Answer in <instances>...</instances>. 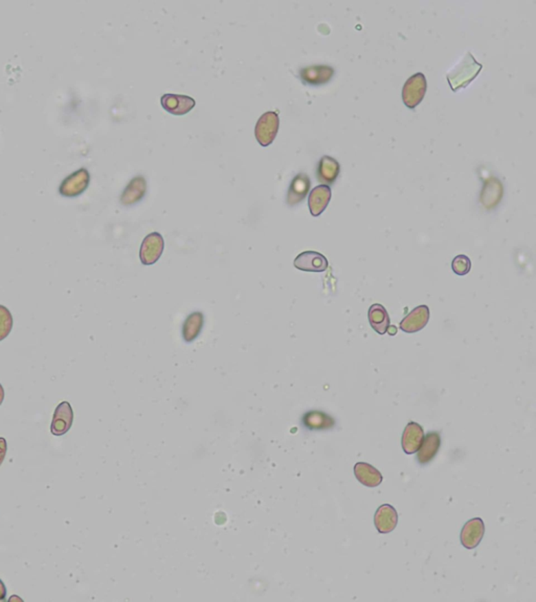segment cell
I'll return each instance as SVG.
<instances>
[{
	"label": "cell",
	"instance_id": "obj_1",
	"mask_svg": "<svg viewBox=\"0 0 536 602\" xmlns=\"http://www.w3.org/2000/svg\"><path fill=\"white\" fill-rule=\"evenodd\" d=\"M482 68H483L482 64L479 63L471 53L466 54L459 65L456 66L447 75V81L451 89L454 92H457L461 88L467 87L477 78Z\"/></svg>",
	"mask_w": 536,
	"mask_h": 602
},
{
	"label": "cell",
	"instance_id": "obj_2",
	"mask_svg": "<svg viewBox=\"0 0 536 602\" xmlns=\"http://www.w3.org/2000/svg\"><path fill=\"white\" fill-rule=\"evenodd\" d=\"M280 119L277 112L268 111L262 114L255 128V136L262 147H268L275 141L279 131Z\"/></svg>",
	"mask_w": 536,
	"mask_h": 602
},
{
	"label": "cell",
	"instance_id": "obj_3",
	"mask_svg": "<svg viewBox=\"0 0 536 602\" xmlns=\"http://www.w3.org/2000/svg\"><path fill=\"white\" fill-rule=\"evenodd\" d=\"M427 82L425 76L422 73H415L407 79L402 88L403 103L410 109H414L421 103L424 95L427 93Z\"/></svg>",
	"mask_w": 536,
	"mask_h": 602
},
{
	"label": "cell",
	"instance_id": "obj_4",
	"mask_svg": "<svg viewBox=\"0 0 536 602\" xmlns=\"http://www.w3.org/2000/svg\"><path fill=\"white\" fill-rule=\"evenodd\" d=\"M91 174L86 167H81L64 178L59 187V194L63 197L75 198L82 195L89 187Z\"/></svg>",
	"mask_w": 536,
	"mask_h": 602
},
{
	"label": "cell",
	"instance_id": "obj_5",
	"mask_svg": "<svg viewBox=\"0 0 536 602\" xmlns=\"http://www.w3.org/2000/svg\"><path fill=\"white\" fill-rule=\"evenodd\" d=\"M165 249V241L161 233H152L144 239L139 250V259L146 266L153 265L159 261Z\"/></svg>",
	"mask_w": 536,
	"mask_h": 602
},
{
	"label": "cell",
	"instance_id": "obj_6",
	"mask_svg": "<svg viewBox=\"0 0 536 602\" xmlns=\"http://www.w3.org/2000/svg\"><path fill=\"white\" fill-rule=\"evenodd\" d=\"M74 423V411L69 402H62L54 412L51 432L53 435L62 436L71 430Z\"/></svg>",
	"mask_w": 536,
	"mask_h": 602
},
{
	"label": "cell",
	"instance_id": "obj_7",
	"mask_svg": "<svg viewBox=\"0 0 536 602\" xmlns=\"http://www.w3.org/2000/svg\"><path fill=\"white\" fill-rule=\"evenodd\" d=\"M485 533V525L481 518H473L466 522L461 530L460 540L466 549H475L481 543Z\"/></svg>",
	"mask_w": 536,
	"mask_h": 602
},
{
	"label": "cell",
	"instance_id": "obj_8",
	"mask_svg": "<svg viewBox=\"0 0 536 602\" xmlns=\"http://www.w3.org/2000/svg\"><path fill=\"white\" fill-rule=\"evenodd\" d=\"M334 69L329 65H312L302 68L300 78L306 85L320 86L328 83L333 78Z\"/></svg>",
	"mask_w": 536,
	"mask_h": 602
},
{
	"label": "cell",
	"instance_id": "obj_9",
	"mask_svg": "<svg viewBox=\"0 0 536 602\" xmlns=\"http://www.w3.org/2000/svg\"><path fill=\"white\" fill-rule=\"evenodd\" d=\"M161 106L166 111L173 115H185L189 113L194 107L196 102L193 97L183 95H173L167 93L161 99Z\"/></svg>",
	"mask_w": 536,
	"mask_h": 602
},
{
	"label": "cell",
	"instance_id": "obj_10",
	"mask_svg": "<svg viewBox=\"0 0 536 602\" xmlns=\"http://www.w3.org/2000/svg\"><path fill=\"white\" fill-rule=\"evenodd\" d=\"M429 320V309L427 305L415 308L407 317L400 322V329L407 334L417 333L427 327Z\"/></svg>",
	"mask_w": 536,
	"mask_h": 602
},
{
	"label": "cell",
	"instance_id": "obj_11",
	"mask_svg": "<svg viewBox=\"0 0 536 602\" xmlns=\"http://www.w3.org/2000/svg\"><path fill=\"white\" fill-rule=\"evenodd\" d=\"M295 267L302 271L324 272L327 270L328 261L319 252L305 251L295 257Z\"/></svg>",
	"mask_w": 536,
	"mask_h": 602
},
{
	"label": "cell",
	"instance_id": "obj_12",
	"mask_svg": "<svg viewBox=\"0 0 536 602\" xmlns=\"http://www.w3.org/2000/svg\"><path fill=\"white\" fill-rule=\"evenodd\" d=\"M374 523L377 531L383 535L393 531L398 523V513L395 507L390 504L379 506L374 516Z\"/></svg>",
	"mask_w": 536,
	"mask_h": 602
},
{
	"label": "cell",
	"instance_id": "obj_13",
	"mask_svg": "<svg viewBox=\"0 0 536 602\" xmlns=\"http://www.w3.org/2000/svg\"><path fill=\"white\" fill-rule=\"evenodd\" d=\"M423 428L415 421L407 424L403 434H402V449L405 454H415L419 450L422 441H423Z\"/></svg>",
	"mask_w": 536,
	"mask_h": 602
},
{
	"label": "cell",
	"instance_id": "obj_14",
	"mask_svg": "<svg viewBox=\"0 0 536 602\" xmlns=\"http://www.w3.org/2000/svg\"><path fill=\"white\" fill-rule=\"evenodd\" d=\"M331 189L328 185H317L315 189L310 192L309 198H308V206H309L310 213L313 217H319L325 211L331 200Z\"/></svg>",
	"mask_w": 536,
	"mask_h": 602
},
{
	"label": "cell",
	"instance_id": "obj_15",
	"mask_svg": "<svg viewBox=\"0 0 536 602\" xmlns=\"http://www.w3.org/2000/svg\"><path fill=\"white\" fill-rule=\"evenodd\" d=\"M441 447V436L438 432H431L423 438L421 445L417 451V459L420 465H425L437 455Z\"/></svg>",
	"mask_w": 536,
	"mask_h": 602
},
{
	"label": "cell",
	"instance_id": "obj_16",
	"mask_svg": "<svg viewBox=\"0 0 536 602\" xmlns=\"http://www.w3.org/2000/svg\"><path fill=\"white\" fill-rule=\"evenodd\" d=\"M310 185H311V182H310L307 174H298L290 183L289 189H288L287 199H286L288 205L295 206L301 203L305 199L307 194L309 193Z\"/></svg>",
	"mask_w": 536,
	"mask_h": 602
},
{
	"label": "cell",
	"instance_id": "obj_17",
	"mask_svg": "<svg viewBox=\"0 0 536 602\" xmlns=\"http://www.w3.org/2000/svg\"><path fill=\"white\" fill-rule=\"evenodd\" d=\"M147 193V181L143 176H137L128 183L122 194L121 203L124 206L133 205L141 201Z\"/></svg>",
	"mask_w": 536,
	"mask_h": 602
},
{
	"label": "cell",
	"instance_id": "obj_18",
	"mask_svg": "<svg viewBox=\"0 0 536 602\" xmlns=\"http://www.w3.org/2000/svg\"><path fill=\"white\" fill-rule=\"evenodd\" d=\"M339 172H341V165L337 159H334L331 156H323L317 165V180L324 185L329 187L337 179Z\"/></svg>",
	"mask_w": 536,
	"mask_h": 602
},
{
	"label": "cell",
	"instance_id": "obj_19",
	"mask_svg": "<svg viewBox=\"0 0 536 602\" xmlns=\"http://www.w3.org/2000/svg\"><path fill=\"white\" fill-rule=\"evenodd\" d=\"M354 475H355L356 479L367 487L379 486L383 480L381 472L366 462H357L354 465Z\"/></svg>",
	"mask_w": 536,
	"mask_h": 602
},
{
	"label": "cell",
	"instance_id": "obj_20",
	"mask_svg": "<svg viewBox=\"0 0 536 602\" xmlns=\"http://www.w3.org/2000/svg\"><path fill=\"white\" fill-rule=\"evenodd\" d=\"M503 197V187L501 181L497 178H490L486 181L481 194V202L484 207H495Z\"/></svg>",
	"mask_w": 536,
	"mask_h": 602
},
{
	"label": "cell",
	"instance_id": "obj_21",
	"mask_svg": "<svg viewBox=\"0 0 536 602\" xmlns=\"http://www.w3.org/2000/svg\"><path fill=\"white\" fill-rule=\"evenodd\" d=\"M368 317H369V322L371 324L372 329L376 333L379 334V335H386V333H388L391 320H390L389 314H388L387 310H386L383 305H378V303L372 305L370 307Z\"/></svg>",
	"mask_w": 536,
	"mask_h": 602
},
{
	"label": "cell",
	"instance_id": "obj_22",
	"mask_svg": "<svg viewBox=\"0 0 536 602\" xmlns=\"http://www.w3.org/2000/svg\"><path fill=\"white\" fill-rule=\"evenodd\" d=\"M203 323H205V317L201 312H194L189 315L183 325V337L185 341L191 343L194 340L197 339L198 336L203 331Z\"/></svg>",
	"mask_w": 536,
	"mask_h": 602
},
{
	"label": "cell",
	"instance_id": "obj_23",
	"mask_svg": "<svg viewBox=\"0 0 536 602\" xmlns=\"http://www.w3.org/2000/svg\"><path fill=\"white\" fill-rule=\"evenodd\" d=\"M303 421L310 430H329L335 426L333 417L322 411L308 412L304 415Z\"/></svg>",
	"mask_w": 536,
	"mask_h": 602
},
{
	"label": "cell",
	"instance_id": "obj_24",
	"mask_svg": "<svg viewBox=\"0 0 536 602\" xmlns=\"http://www.w3.org/2000/svg\"><path fill=\"white\" fill-rule=\"evenodd\" d=\"M13 329V317L11 312L0 305V341L5 340Z\"/></svg>",
	"mask_w": 536,
	"mask_h": 602
},
{
	"label": "cell",
	"instance_id": "obj_25",
	"mask_svg": "<svg viewBox=\"0 0 536 602\" xmlns=\"http://www.w3.org/2000/svg\"><path fill=\"white\" fill-rule=\"evenodd\" d=\"M451 269L457 275L463 276L469 273L471 269V262L469 257L466 255H458L453 259L451 263Z\"/></svg>",
	"mask_w": 536,
	"mask_h": 602
},
{
	"label": "cell",
	"instance_id": "obj_26",
	"mask_svg": "<svg viewBox=\"0 0 536 602\" xmlns=\"http://www.w3.org/2000/svg\"><path fill=\"white\" fill-rule=\"evenodd\" d=\"M8 443L5 438L0 437V465H3L5 455H7Z\"/></svg>",
	"mask_w": 536,
	"mask_h": 602
},
{
	"label": "cell",
	"instance_id": "obj_27",
	"mask_svg": "<svg viewBox=\"0 0 536 602\" xmlns=\"http://www.w3.org/2000/svg\"><path fill=\"white\" fill-rule=\"evenodd\" d=\"M5 597H7V588H5L3 581L0 579V601L5 600Z\"/></svg>",
	"mask_w": 536,
	"mask_h": 602
},
{
	"label": "cell",
	"instance_id": "obj_28",
	"mask_svg": "<svg viewBox=\"0 0 536 602\" xmlns=\"http://www.w3.org/2000/svg\"><path fill=\"white\" fill-rule=\"evenodd\" d=\"M3 400H5V390H3V385L0 384V406L3 404Z\"/></svg>",
	"mask_w": 536,
	"mask_h": 602
}]
</instances>
